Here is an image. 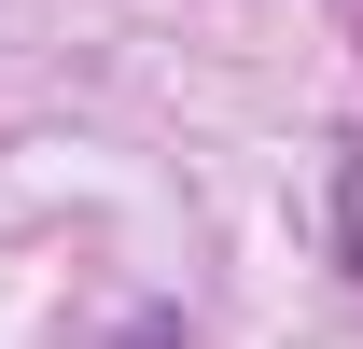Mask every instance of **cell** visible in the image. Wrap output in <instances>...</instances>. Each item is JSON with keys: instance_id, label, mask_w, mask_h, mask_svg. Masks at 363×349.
<instances>
[]
</instances>
